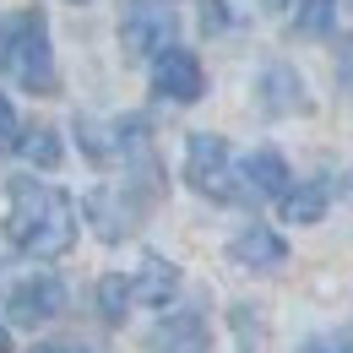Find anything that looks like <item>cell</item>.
<instances>
[{
    "instance_id": "cell-21",
    "label": "cell",
    "mask_w": 353,
    "mask_h": 353,
    "mask_svg": "<svg viewBox=\"0 0 353 353\" xmlns=\"http://www.w3.org/2000/svg\"><path fill=\"white\" fill-rule=\"evenodd\" d=\"M33 353H82V348H33Z\"/></svg>"
},
{
    "instance_id": "cell-2",
    "label": "cell",
    "mask_w": 353,
    "mask_h": 353,
    "mask_svg": "<svg viewBox=\"0 0 353 353\" xmlns=\"http://www.w3.org/2000/svg\"><path fill=\"white\" fill-rule=\"evenodd\" d=\"M0 71L17 77L28 92H54V54L39 11H17L0 22Z\"/></svg>"
},
{
    "instance_id": "cell-12",
    "label": "cell",
    "mask_w": 353,
    "mask_h": 353,
    "mask_svg": "<svg viewBox=\"0 0 353 353\" xmlns=\"http://www.w3.org/2000/svg\"><path fill=\"white\" fill-rule=\"evenodd\" d=\"M239 169H245V179H250V190H256V196H277V201H283V196L294 190L283 152H272V147H256V152H250Z\"/></svg>"
},
{
    "instance_id": "cell-1",
    "label": "cell",
    "mask_w": 353,
    "mask_h": 353,
    "mask_svg": "<svg viewBox=\"0 0 353 353\" xmlns=\"http://www.w3.org/2000/svg\"><path fill=\"white\" fill-rule=\"evenodd\" d=\"M6 239L22 250V256H65L71 239H77V207L65 190L39 185V179L17 174L11 179V212H6Z\"/></svg>"
},
{
    "instance_id": "cell-7",
    "label": "cell",
    "mask_w": 353,
    "mask_h": 353,
    "mask_svg": "<svg viewBox=\"0 0 353 353\" xmlns=\"http://www.w3.org/2000/svg\"><path fill=\"white\" fill-rule=\"evenodd\" d=\"M141 212H147V207L136 201L131 190H109V185H103V190L88 196V218H92V228H98V239H109V245L125 239L136 223H141Z\"/></svg>"
},
{
    "instance_id": "cell-16",
    "label": "cell",
    "mask_w": 353,
    "mask_h": 353,
    "mask_svg": "<svg viewBox=\"0 0 353 353\" xmlns=\"http://www.w3.org/2000/svg\"><path fill=\"white\" fill-rule=\"evenodd\" d=\"M332 17H337V0H305L294 28H299L305 39H321V33H332Z\"/></svg>"
},
{
    "instance_id": "cell-3",
    "label": "cell",
    "mask_w": 353,
    "mask_h": 353,
    "mask_svg": "<svg viewBox=\"0 0 353 353\" xmlns=\"http://www.w3.org/2000/svg\"><path fill=\"white\" fill-rule=\"evenodd\" d=\"M185 179L207 201H239V179H234V163H228V141L212 136V131L185 141Z\"/></svg>"
},
{
    "instance_id": "cell-11",
    "label": "cell",
    "mask_w": 353,
    "mask_h": 353,
    "mask_svg": "<svg viewBox=\"0 0 353 353\" xmlns=\"http://www.w3.org/2000/svg\"><path fill=\"white\" fill-rule=\"evenodd\" d=\"M179 294V272L174 261H163V256H147L141 272L131 277V305H169Z\"/></svg>"
},
{
    "instance_id": "cell-15",
    "label": "cell",
    "mask_w": 353,
    "mask_h": 353,
    "mask_svg": "<svg viewBox=\"0 0 353 353\" xmlns=\"http://www.w3.org/2000/svg\"><path fill=\"white\" fill-rule=\"evenodd\" d=\"M98 310H103V321H109V326H120V321H125V310H131V277L109 272V277L98 283Z\"/></svg>"
},
{
    "instance_id": "cell-13",
    "label": "cell",
    "mask_w": 353,
    "mask_h": 353,
    "mask_svg": "<svg viewBox=\"0 0 353 353\" xmlns=\"http://www.w3.org/2000/svg\"><path fill=\"white\" fill-rule=\"evenodd\" d=\"M326 201H332V185L326 179H310V185L283 196V218L288 223H321L326 218Z\"/></svg>"
},
{
    "instance_id": "cell-6",
    "label": "cell",
    "mask_w": 353,
    "mask_h": 353,
    "mask_svg": "<svg viewBox=\"0 0 353 353\" xmlns=\"http://www.w3.org/2000/svg\"><path fill=\"white\" fill-rule=\"evenodd\" d=\"M6 310H11V321H17V326H49V321L65 310V283H60V277H49V272L22 277V283L11 288Z\"/></svg>"
},
{
    "instance_id": "cell-17",
    "label": "cell",
    "mask_w": 353,
    "mask_h": 353,
    "mask_svg": "<svg viewBox=\"0 0 353 353\" xmlns=\"http://www.w3.org/2000/svg\"><path fill=\"white\" fill-rule=\"evenodd\" d=\"M299 353H353V332H348V326H332V332L310 337Z\"/></svg>"
},
{
    "instance_id": "cell-8",
    "label": "cell",
    "mask_w": 353,
    "mask_h": 353,
    "mask_svg": "<svg viewBox=\"0 0 353 353\" xmlns=\"http://www.w3.org/2000/svg\"><path fill=\"white\" fill-rule=\"evenodd\" d=\"M256 98H261L266 114H299L310 98H305V82H299V71L294 65H283V60H272L261 71V82H256Z\"/></svg>"
},
{
    "instance_id": "cell-19",
    "label": "cell",
    "mask_w": 353,
    "mask_h": 353,
    "mask_svg": "<svg viewBox=\"0 0 353 353\" xmlns=\"http://www.w3.org/2000/svg\"><path fill=\"white\" fill-rule=\"evenodd\" d=\"M17 131H22V125H17V109H11L6 92H0V141H17Z\"/></svg>"
},
{
    "instance_id": "cell-5",
    "label": "cell",
    "mask_w": 353,
    "mask_h": 353,
    "mask_svg": "<svg viewBox=\"0 0 353 353\" xmlns=\"http://www.w3.org/2000/svg\"><path fill=\"white\" fill-rule=\"evenodd\" d=\"M201 88H207V77H201V60H196L190 49H158V54H152V92H158V98L196 103Z\"/></svg>"
},
{
    "instance_id": "cell-18",
    "label": "cell",
    "mask_w": 353,
    "mask_h": 353,
    "mask_svg": "<svg viewBox=\"0 0 353 353\" xmlns=\"http://www.w3.org/2000/svg\"><path fill=\"white\" fill-rule=\"evenodd\" d=\"M201 28L207 33H228V6L223 0H201Z\"/></svg>"
},
{
    "instance_id": "cell-10",
    "label": "cell",
    "mask_w": 353,
    "mask_h": 353,
    "mask_svg": "<svg viewBox=\"0 0 353 353\" xmlns=\"http://www.w3.org/2000/svg\"><path fill=\"white\" fill-rule=\"evenodd\" d=\"M147 348H152V353H207V321H201L196 310L169 315V321H158V326H152Z\"/></svg>"
},
{
    "instance_id": "cell-9",
    "label": "cell",
    "mask_w": 353,
    "mask_h": 353,
    "mask_svg": "<svg viewBox=\"0 0 353 353\" xmlns=\"http://www.w3.org/2000/svg\"><path fill=\"white\" fill-rule=\"evenodd\" d=\"M228 256L239 266H250V272H272V266L288 261V245H283V234H272V228H239L234 239H228Z\"/></svg>"
},
{
    "instance_id": "cell-14",
    "label": "cell",
    "mask_w": 353,
    "mask_h": 353,
    "mask_svg": "<svg viewBox=\"0 0 353 353\" xmlns=\"http://www.w3.org/2000/svg\"><path fill=\"white\" fill-rule=\"evenodd\" d=\"M17 152L33 163V169H54L65 152H60V136L49 131V125H28V131H17Z\"/></svg>"
},
{
    "instance_id": "cell-4",
    "label": "cell",
    "mask_w": 353,
    "mask_h": 353,
    "mask_svg": "<svg viewBox=\"0 0 353 353\" xmlns=\"http://www.w3.org/2000/svg\"><path fill=\"white\" fill-rule=\"evenodd\" d=\"M169 33H174V6H169V0H131V6H125L120 39H125L131 54H158V49H169Z\"/></svg>"
},
{
    "instance_id": "cell-20",
    "label": "cell",
    "mask_w": 353,
    "mask_h": 353,
    "mask_svg": "<svg viewBox=\"0 0 353 353\" xmlns=\"http://www.w3.org/2000/svg\"><path fill=\"white\" fill-rule=\"evenodd\" d=\"M0 353H11V332L6 326H0Z\"/></svg>"
},
{
    "instance_id": "cell-22",
    "label": "cell",
    "mask_w": 353,
    "mask_h": 353,
    "mask_svg": "<svg viewBox=\"0 0 353 353\" xmlns=\"http://www.w3.org/2000/svg\"><path fill=\"white\" fill-rule=\"evenodd\" d=\"M348 196H353V169H348Z\"/></svg>"
},
{
    "instance_id": "cell-23",
    "label": "cell",
    "mask_w": 353,
    "mask_h": 353,
    "mask_svg": "<svg viewBox=\"0 0 353 353\" xmlns=\"http://www.w3.org/2000/svg\"><path fill=\"white\" fill-rule=\"evenodd\" d=\"M71 6H82V0H71Z\"/></svg>"
}]
</instances>
